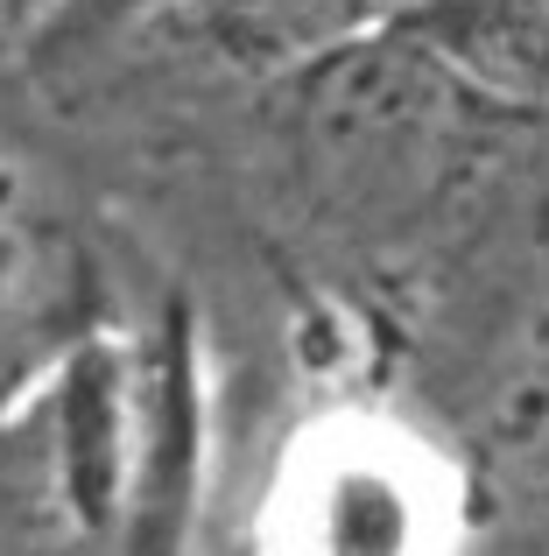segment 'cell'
<instances>
[{
    "instance_id": "7a4b0ae2",
    "label": "cell",
    "mask_w": 549,
    "mask_h": 556,
    "mask_svg": "<svg viewBox=\"0 0 549 556\" xmlns=\"http://www.w3.org/2000/svg\"><path fill=\"white\" fill-rule=\"evenodd\" d=\"M141 8H163V0H64V8L50 14V42L106 36V28H120L127 14H141Z\"/></svg>"
},
{
    "instance_id": "6da1fadb",
    "label": "cell",
    "mask_w": 549,
    "mask_h": 556,
    "mask_svg": "<svg viewBox=\"0 0 549 556\" xmlns=\"http://www.w3.org/2000/svg\"><path fill=\"white\" fill-rule=\"evenodd\" d=\"M395 22L486 99L549 121V0H409Z\"/></svg>"
}]
</instances>
